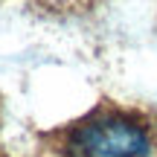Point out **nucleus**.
I'll return each instance as SVG.
<instances>
[{"mask_svg": "<svg viewBox=\"0 0 157 157\" xmlns=\"http://www.w3.org/2000/svg\"><path fill=\"white\" fill-rule=\"evenodd\" d=\"M70 157H148L151 140L134 119L105 113L78 125L67 143Z\"/></svg>", "mask_w": 157, "mask_h": 157, "instance_id": "1", "label": "nucleus"}]
</instances>
